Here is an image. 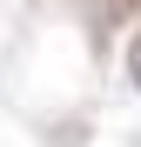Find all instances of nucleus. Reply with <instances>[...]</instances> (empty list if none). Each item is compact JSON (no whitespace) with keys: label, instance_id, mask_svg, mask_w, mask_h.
Instances as JSON below:
<instances>
[{"label":"nucleus","instance_id":"f257e3e1","mask_svg":"<svg viewBox=\"0 0 141 147\" xmlns=\"http://www.w3.org/2000/svg\"><path fill=\"white\" fill-rule=\"evenodd\" d=\"M128 80H134V87H141V34H134V40H128Z\"/></svg>","mask_w":141,"mask_h":147}]
</instances>
